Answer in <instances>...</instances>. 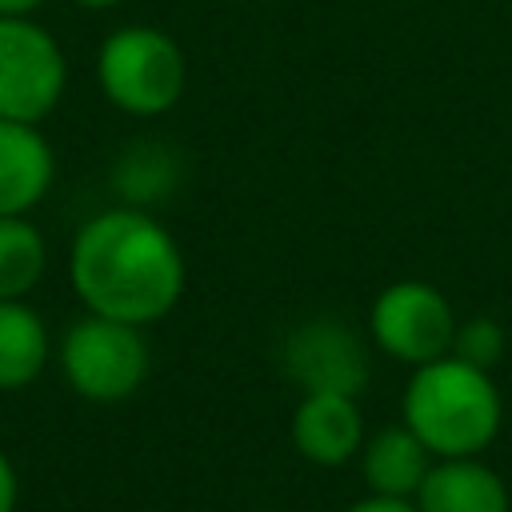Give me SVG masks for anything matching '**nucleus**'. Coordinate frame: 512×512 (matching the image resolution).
I'll return each instance as SVG.
<instances>
[{"mask_svg":"<svg viewBox=\"0 0 512 512\" xmlns=\"http://www.w3.org/2000/svg\"><path fill=\"white\" fill-rule=\"evenodd\" d=\"M292 444L316 468H340L364 448V416L356 396L304 392L292 412Z\"/></svg>","mask_w":512,"mask_h":512,"instance_id":"nucleus-8","label":"nucleus"},{"mask_svg":"<svg viewBox=\"0 0 512 512\" xmlns=\"http://www.w3.org/2000/svg\"><path fill=\"white\" fill-rule=\"evenodd\" d=\"M456 324L448 296L428 280H396L380 288L368 308V340L408 368L448 356Z\"/></svg>","mask_w":512,"mask_h":512,"instance_id":"nucleus-6","label":"nucleus"},{"mask_svg":"<svg viewBox=\"0 0 512 512\" xmlns=\"http://www.w3.org/2000/svg\"><path fill=\"white\" fill-rule=\"evenodd\" d=\"M116 184L124 188L128 204L140 208L144 200L164 196V188L172 184V156H168L164 148H156V144H136V148L120 160Z\"/></svg>","mask_w":512,"mask_h":512,"instance_id":"nucleus-14","label":"nucleus"},{"mask_svg":"<svg viewBox=\"0 0 512 512\" xmlns=\"http://www.w3.org/2000/svg\"><path fill=\"white\" fill-rule=\"evenodd\" d=\"M400 420L436 460L480 456L500 436L504 400L492 372L448 352L412 368L400 396Z\"/></svg>","mask_w":512,"mask_h":512,"instance_id":"nucleus-2","label":"nucleus"},{"mask_svg":"<svg viewBox=\"0 0 512 512\" xmlns=\"http://www.w3.org/2000/svg\"><path fill=\"white\" fill-rule=\"evenodd\" d=\"M96 84L116 112L156 120L180 104L188 60L172 32L156 24H120L96 48Z\"/></svg>","mask_w":512,"mask_h":512,"instance_id":"nucleus-3","label":"nucleus"},{"mask_svg":"<svg viewBox=\"0 0 512 512\" xmlns=\"http://www.w3.org/2000/svg\"><path fill=\"white\" fill-rule=\"evenodd\" d=\"M52 360L44 316L28 300H0V392H20L40 380Z\"/></svg>","mask_w":512,"mask_h":512,"instance_id":"nucleus-12","label":"nucleus"},{"mask_svg":"<svg viewBox=\"0 0 512 512\" xmlns=\"http://www.w3.org/2000/svg\"><path fill=\"white\" fill-rule=\"evenodd\" d=\"M68 284L84 312L148 328L180 304L188 264L176 236L148 208L116 204L76 228Z\"/></svg>","mask_w":512,"mask_h":512,"instance_id":"nucleus-1","label":"nucleus"},{"mask_svg":"<svg viewBox=\"0 0 512 512\" xmlns=\"http://www.w3.org/2000/svg\"><path fill=\"white\" fill-rule=\"evenodd\" d=\"M260 512H272V508H260Z\"/></svg>","mask_w":512,"mask_h":512,"instance_id":"nucleus-20","label":"nucleus"},{"mask_svg":"<svg viewBox=\"0 0 512 512\" xmlns=\"http://www.w3.org/2000/svg\"><path fill=\"white\" fill-rule=\"evenodd\" d=\"M504 344H508V336H504L500 320H492V316H472V320L456 324L452 356H460V360H468V364L492 372V368L500 364V356H504Z\"/></svg>","mask_w":512,"mask_h":512,"instance_id":"nucleus-15","label":"nucleus"},{"mask_svg":"<svg viewBox=\"0 0 512 512\" xmlns=\"http://www.w3.org/2000/svg\"><path fill=\"white\" fill-rule=\"evenodd\" d=\"M16 500H20V476L12 456L0 448V512H16Z\"/></svg>","mask_w":512,"mask_h":512,"instance_id":"nucleus-16","label":"nucleus"},{"mask_svg":"<svg viewBox=\"0 0 512 512\" xmlns=\"http://www.w3.org/2000/svg\"><path fill=\"white\" fill-rule=\"evenodd\" d=\"M344 512H420L412 500H392V496H364V500H356V504H348Z\"/></svg>","mask_w":512,"mask_h":512,"instance_id":"nucleus-17","label":"nucleus"},{"mask_svg":"<svg viewBox=\"0 0 512 512\" xmlns=\"http://www.w3.org/2000/svg\"><path fill=\"white\" fill-rule=\"evenodd\" d=\"M48 272V240L32 216H0V300H28Z\"/></svg>","mask_w":512,"mask_h":512,"instance_id":"nucleus-13","label":"nucleus"},{"mask_svg":"<svg viewBox=\"0 0 512 512\" xmlns=\"http://www.w3.org/2000/svg\"><path fill=\"white\" fill-rule=\"evenodd\" d=\"M280 364L304 392L360 396L368 376H372L364 336L356 328H348L344 320H336V316H316V320L296 324L284 336Z\"/></svg>","mask_w":512,"mask_h":512,"instance_id":"nucleus-7","label":"nucleus"},{"mask_svg":"<svg viewBox=\"0 0 512 512\" xmlns=\"http://www.w3.org/2000/svg\"><path fill=\"white\" fill-rule=\"evenodd\" d=\"M76 8H88V12H108V8H116L120 0H72Z\"/></svg>","mask_w":512,"mask_h":512,"instance_id":"nucleus-19","label":"nucleus"},{"mask_svg":"<svg viewBox=\"0 0 512 512\" xmlns=\"http://www.w3.org/2000/svg\"><path fill=\"white\" fill-rule=\"evenodd\" d=\"M64 384L88 404H120L140 392L152 368L144 328L84 312L72 320L56 348Z\"/></svg>","mask_w":512,"mask_h":512,"instance_id":"nucleus-4","label":"nucleus"},{"mask_svg":"<svg viewBox=\"0 0 512 512\" xmlns=\"http://www.w3.org/2000/svg\"><path fill=\"white\" fill-rule=\"evenodd\" d=\"M432 460L436 456L416 440V432L404 420L364 436V448H360V472L368 492L392 496V500H416Z\"/></svg>","mask_w":512,"mask_h":512,"instance_id":"nucleus-11","label":"nucleus"},{"mask_svg":"<svg viewBox=\"0 0 512 512\" xmlns=\"http://www.w3.org/2000/svg\"><path fill=\"white\" fill-rule=\"evenodd\" d=\"M44 0H0V16H36Z\"/></svg>","mask_w":512,"mask_h":512,"instance_id":"nucleus-18","label":"nucleus"},{"mask_svg":"<svg viewBox=\"0 0 512 512\" xmlns=\"http://www.w3.org/2000/svg\"><path fill=\"white\" fill-rule=\"evenodd\" d=\"M56 184V148L40 124L0 120V216H28Z\"/></svg>","mask_w":512,"mask_h":512,"instance_id":"nucleus-9","label":"nucleus"},{"mask_svg":"<svg viewBox=\"0 0 512 512\" xmlns=\"http://www.w3.org/2000/svg\"><path fill=\"white\" fill-rule=\"evenodd\" d=\"M68 88V56L36 16H0V120L44 124Z\"/></svg>","mask_w":512,"mask_h":512,"instance_id":"nucleus-5","label":"nucleus"},{"mask_svg":"<svg viewBox=\"0 0 512 512\" xmlns=\"http://www.w3.org/2000/svg\"><path fill=\"white\" fill-rule=\"evenodd\" d=\"M412 504L420 512H512L504 476L480 456L432 460Z\"/></svg>","mask_w":512,"mask_h":512,"instance_id":"nucleus-10","label":"nucleus"}]
</instances>
